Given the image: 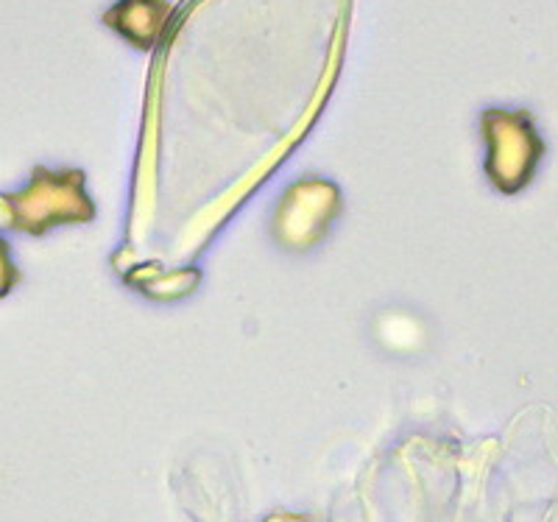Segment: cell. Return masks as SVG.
Here are the masks:
<instances>
[{"mask_svg": "<svg viewBox=\"0 0 558 522\" xmlns=\"http://www.w3.org/2000/svg\"><path fill=\"white\" fill-rule=\"evenodd\" d=\"M14 286V268L12 260H9V248L7 243L0 241V296Z\"/></svg>", "mask_w": 558, "mask_h": 522, "instance_id": "cell-1", "label": "cell"}]
</instances>
